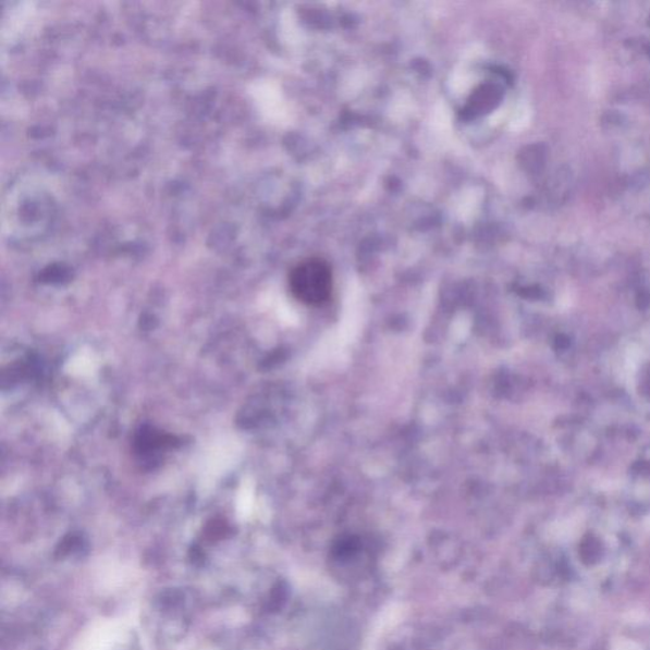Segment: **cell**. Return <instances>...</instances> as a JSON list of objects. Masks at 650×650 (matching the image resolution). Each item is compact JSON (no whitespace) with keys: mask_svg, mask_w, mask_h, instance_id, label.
Here are the masks:
<instances>
[{"mask_svg":"<svg viewBox=\"0 0 650 650\" xmlns=\"http://www.w3.org/2000/svg\"><path fill=\"white\" fill-rule=\"evenodd\" d=\"M289 284L297 301L319 307L329 301L333 292L331 266L324 259H305L290 273Z\"/></svg>","mask_w":650,"mask_h":650,"instance_id":"obj_1","label":"cell"}]
</instances>
